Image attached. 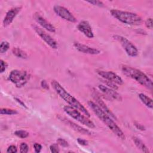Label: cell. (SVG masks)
<instances>
[{"label":"cell","mask_w":153,"mask_h":153,"mask_svg":"<svg viewBox=\"0 0 153 153\" xmlns=\"http://www.w3.org/2000/svg\"><path fill=\"white\" fill-rule=\"evenodd\" d=\"M88 105L96 116L99 118V120H101L117 136L121 139H125L124 133L109 115L105 113L96 103L93 101H88Z\"/></svg>","instance_id":"obj_1"},{"label":"cell","mask_w":153,"mask_h":153,"mask_svg":"<svg viewBox=\"0 0 153 153\" xmlns=\"http://www.w3.org/2000/svg\"><path fill=\"white\" fill-rule=\"evenodd\" d=\"M51 86L59 96L63 99L66 102L71 105V106L78 109L82 112L87 117H90V114L87 109L74 96L69 94L61 85L56 80H52L51 82Z\"/></svg>","instance_id":"obj_2"},{"label":"cell","mask_w":153,"mask_h":153,"mask_svg":"<svg viewBox=\"0 0 153 153\" xmlns=\"http://www.w3.org/2000/svg\"><path fill=\"white\" fill-rule=\"evenodd\" d=\"M121 71L126 76L134 79L140 84L149 90L152 89L153 84L152 80L141 71L126 65L121 67Z\"/></svg>","instance_id":"obj_3"},{"label":"cell","mask_w":153,"mask_h":153,"mask_svg":"<svg viewBox=\"0 0 153 153\" xmlns=\"http://www.w3.org/2000/svg\"><path fill=\"white\" fill-rule=\"evenodd\" d=\"M111 15L123 23L131 26H137L142 23V20L138 14L131 12L124 11L117 9L110 11Z\"/></svg>","instance_id":"obj_4"},{"label":"cell","mask_w":153,"mask_h":153,"mask_svg":"<svg viewBox=\"0 0 153 153\" xmlns=\"http://www.w3.org/2000/svg\"><path fill=\"white\" fill-rule=\"evenodd\" d=\"M30 78L29 74L26 71L14 69L10 72L8 79L17 88L25 85Z\"/></svg>","instance_id":"obj_5"},{"label":"cell","mask_w":153,"mask_h":153,"mask_svg":"<svg viewBox=\"0 0 153 153\" xmlns=\"http://www.w3.org/2000/svg\"><path fill=\"white\" fill-rule=\"evenodd\" d=\"M64 111L71 117L75 119L77 121L79 122L82 124L86 126L87 127L93 128L95 127V125L92 121L89 120L87 116H84L81 114L79 111L71 106H65L63 107Z\"/></svg>","instance_id":"obj_6"},{"label":"cell","mask_w":153,"mask_h":153,"mask_svg":"<svg viewBox=\"0 0 153 153\" xmlns=\"http://www.w3.org/2000/svg\"><path fill=\"white\" fill-rule=\"evenodd\" d=\"M113 38L119 42L122 45L128 56L130 57H136L138 55V50L137 47L127 38L118 35H113Z\"/></svg>","instance_id":"obj_7"},{"label":"cell","mask_w":153,"mask_h":153,"mask_svg":"<svg viewBox=\"0 0 153 153\" xmlns=\"http://www.w3.org/2000/svg\"><path fill=\"white\" fill-rule=\"evenodd\" d=\"M32 27L38 35L51 48L57 49L58 47V44L57 42L49 35L44 30L38 27L36 25H32Z\"/></svg>","instance_id":"obj_8"},{"label":"cell","mask_w":153,"mask_h":153,"mask_svg":"<svg viewBox=\"0 0 153 153\" xmlns=\"http://www.w3.org/2000/svg\"><path fill=\"white\" fill-rule=\"evenodd\" d=\"M53 10L58 16L66 21L72 23H75L76 22V19L75 17L64 7L59 5H54L53 7Z\"/></svg>","instance_id":"obj_9"},{"label":"cell","mask_w":153,"mask_h":153,"mask_svg":"<svg viewBox=\"0 0 153 153\" xmlns=\"http://www.w3.org/2000/svg\"><path fill=\"white\" fill-rule=\"evenodd\" d=\"M96 72L99 76H102L104 79L111 81L118 85H123L124 83V81L122 79V78L112 71L97 70Z\"/></svg>","instance_id":"obj_10"},{"label":"cell","mask_w":153,"mask_h":153,"mask_svg":"<svg viewBox=\"0 0 153 153\" xmlns=\"http://www.w3.org/2000/svg\"><path fill=\"white\" fill-rule=\"evenodd\" d=\"M21 10H22V7H15L9 10L7 12L5 16L4 17V20L2 21L3 26L4 27H7L8 26H9L13 22L14 18L16 17L18 13L21 11Z\"/></svg>","instance_id":"obj_11"},{"label":"cell","mask_w":153,"mask_h":153,"mask_svg":"<svg viewBox=\"0 0 153 153\" xmlns=\"http://www.w3.org/2000/svg\"><path fill=\"white\" fill-rule=\"evenodd\" d=\"M74 46L75 48L79 52L82 53L91 54V55H96L100 53V50L97 48L89 47L87 45L79 43L78 42H75L74 43Z\"/></svg>","instance_id":"obj_12"},{"label":"cell","mask_w":153,"mask_h":153,"mask_svg":"<svg viewBox=\"0 0 153 153\" xmlns=\"http://www.w3.org/2000/svg\"><path fill=\"white\" fill-rule=\"evenodd\" d=\"M76 28L87 38H93L94 37V33L92 28L88 22L86 20H82L78 24Z\"/></svg>","instance_id":"obj_13"},{"label":"cell","mask_w":153,"mask_h":153,"mask_svg":"<svg viewBox=\"0 0 153 153\" xmlns=\"http://www.w3.org/2000/svg\"><path fill=\"white\" fill-rule=\"evenodd\" d=\"M33 17L35 20V21L44 29H46L47 30L50 32H56V28L55 27L50 23L49 22H48L46 19H45L42 16H41L38 13H36L34 14Z\"/></svg>","instance_id":"obj_14"},{"label":"cell","mask_w":153,"mask_h":153,"mask_svg":"<svg viewBox=\"0 0 153 153\" xmlns=\"http://www.w3.org/2000/svg\"><path fill=\"white\" fill-rule=\"evenodd\" d=\"M59 119L60 120H61L62 121H63L65 124H66V125H68V126H69L70 127L72 128L74 130L82 134H87V135H90L91 134V133L87 129H85V128H83L82 127L75 124V123L66 119L65 117H61V116H59L58 117Z\"/></svg>","instance_id":"obj_15"},{"label":"cell","mask_w":153,"mask_h":153,"mask_svg":"<svg viewBox=\"0 0 153 153\" xmlns=\"http://www.w3.org/2000/svg\"><path fill=\"white\" fill-rule=\"evenodd\" d=\"M98 87L102 93H103L107 95L108 97H111V99L117 101L122 100L123 99L121 96L118 93H117L115 90L109 87H108L107 86L102 84L99 85Z\"/></svg>","instance_id":"obj_16"},{"label":"cell","mask_w":153,"mask_h":153,"mask_svg":"<svg viewBox=\"0 0 153 153\" xmlns=\"http://www.w3.org/2000/svg\"><path fill=\"white\" fill-rule=\"evenodd\" d=\"M94 99L96 100V104L105 112L108 115H109L113 120H117V118L116 117V116L111 112V111L108 108V106H106V105L103 102V101L97 95H94Z\"/></svg>","instance_id":"obj_17"},{"label":"cell","mask_w":153,"mask_h":153,"mask_svg":"<svg viewBox=\"0 0 153 153\" xmlns=\"http://www.w3.org/2000/svg\"><path fill=\"white\" fill-rule=\"evenodd\" d=\"M133 142H134L135 145L136 146V147L139 149H140L142 152H146V153H148L149 152L148 148L146 147V146L144 144V143L140 139H139L138 137H133Z\"/></svg>","instance_id":"obj_18"},{"label":"cell","mask_w":153,"mask_h":153,"mask_svg":"<svg viewBox=\"0 0 153 153\" xmlns=\"http://www.w3.org/2000/svg\"><path fill=\"white\" fill-rule=\"evenodd\" d=\"M139 97L140 99V100L142 102L143 104L146 106H147L149 108L152 109L153 108V103H152V100L148 96H147L146 94L143 93H140L139 94Z\"/></svg>","instance_id":"obj_19"},{"label":"cell","mask_w":153,"mask_h":153,"mask_svg":"<svg viewBox=\"0 0 153 153\" xmlns=\"http://www.w3.org/2000/svg\"><path fill=\"white\" fill-rule=\"evenodd\" d=\"M12 53L16 57L20 58V59H26L28 57L27 53L25 51H23L22 49L17 48V47L13 48Z\"/></svg>","instance_id":"obj_20"},{"label":"cell","mask_w":153,"mask_h":153,"mask_svg":"<svg viewBox=\"0 0 153 153\" xmlns=\"http://www.w3.org/2000/svg\"><path fill=\"white\" fill-rule=\"evenodd\" d=\"M0 113L1 115H12L17 114L18 112L15 109H12L9 108H1L0 109Z\"/></svg>","instance_id":"obj_21"},{"label":"cell","mask_w":153,"mask_h":153,"mask_svg":"<svg viewBox=\"0 0 153 153\" xmlns=\"http://www.w3.org/2000/svg\"><path fill=\"white\" fill-rule=\"evenodd\" d=\"M10 45L8 41H2L1 43V45H0V53L2 54L7 52L10 48Z\"/></svg>","instance_id":"obj_22"},{"label":"cell","mask_w":153,"mask_h":153,"mask_svg":"<svg viewBox=\"0 0 153 153\" xmlns=\"http://www.w3.org/2000/svg\"><path fill=\"white\" fill-rule=\"evenodd\" d=\"M14 134L16 136L22 139H25L29 136V133L25 130H16L14 131Z\"/></svg>","instance_id":"obj_23"},{"label":"cell","mask_w":153,"mask_h":153,"mask_svg":"<svg viewBox=\"0 0 153 153\" xmlns=\"http://www.w3.org/2000/svg\"><path fill=\"white\" fill-rule=\"evenodd\" d=\"M103 82L105 84L106 86H107L108 87H109L111 88H112L115 90H117L118 88V86L116 85V84L111 82V81H108V80H106V79H104V80H102Z\"/></svg>","instance_id":"obj_24"},{"label":"cell","mask_w":153,"mask_h":153,"mask_svg":"<svg viewBox=\"0 0 153 153\" xmlns=\"http://www.w3.org/2000/svg\"><path fill=\"white\" fill-rule=\"evenodd\" d=\"M29 151V146L25 142H23L20 145V152L22 153H27Z\"/></svg>","instance_id":"obj_25"},{"label":"cell","mask_w":153,"mask_h":153,"mask_svg":"<svg viewBox=\"0 0 153 153\" xmlns=\"http://www.w3.org/2000/svg\"><path fill=\"white\" fill-rule=\"evenodd\" d=\"M8 66V64L6 62L4 61L3 60H0V72L3 73L5 71L7 68Z\"/></svg>","instance_id":"obj_26"},{"label":"cell","mask_w":153,"mask_h":153,"mask_svg":"<svg viewBox=\"0 0 153 153\" xmlns=\"http://www.w3.org/2000/svg\"><path fill=\"white\" fill-rule=\"evenodd\" d=\"M57 143L58 145H60V146H62L63 147H68L69 146L68 142L66 140H65V139H63L62 138L57 139Z\"/></svg>","instance_id":"obj_27"},{"label":"cell","mask_w":153,"mask_h":153,"mask_svg":"<svg viewBox=\"0 0 153 153\" xmlns=\"http://www.w3.org/2000/svg\"><path fill=\"white\" fill-rule=\"evenodd\" d=\"M50 151L53 153H58L60 151L57 143H53L50 146Z\"/></svg>","instance_id":"obj_28"},{"label":"cell","mask_w":153,"mask_h":153,"mask_svg":"<svg viewBox=\"0 0 153 153\" xmlns=\"http://www.w3.org/2000/svg\"><path fill=\"white\" fill-rule=\"evenodd\" d=\"M87 2L90 3L93 5H96V6H98V7H103L104 4L102 1H96V0H94V1H87Z\"/></svg>","instance_id":"obj_29"},{"label":"cell","mask_w":153,"mask_h":153,"mask_svg":"<svg viewBox=\"0 0 153 153\" xmlns=\"http://www.w3.org/2000/svg\"><path fill=\"white\" fill-rule=\"evenodd\" d=\"M17 152V148L14 145H11L10 146H8L7 149V152L8 153H16Z\"/></svg>","instance_id":"obj_30"},{"label":"cell","mask_w":153,"mask_h":153,"mask_svg":"<svg viewBox=\"0 0 153 153\" xmlns=\"http://www.w3.org/2000/svg\"><path fill=\"white\" fill-rule=\"evenodd\" d=\"M145 25L148 29H152V18L149 17L146 20Z\"/></svg>","instance_id":"obj_31"},{"label":"cell","mask_w":153,"mask_h":153,"mask_svg":"<svg viewBox=\"0 0 153 153\" xmlns=\"http://www.w3.org/2000/svg\"><path fill=\"white\" fill-rule=\"evenodd\" d=\"M33 148L35 152L39 153L42 149V145L38 143H35L33 144Z\"/></svg>","instance_id":"obj_32"},{"label":"cell","mask_w":153,"mask_h":153,"mask_svg":"<svg viewBox=\"0 0 153 153\" xmlns=\"http://www.w3.org/2000/svg\"><path fill=\"white\" fill-rule=\"evenodd\" d=\"M77 142L78 143L81 145H83V146H86L88 145V142L83 139L81 138H78L77 139Z\"/></svg>","instance_id":"obj_33"},{"label":"cell","mask_w":153,"mask_h":153,"mask_svg":"<svg viewBox=\"0 0 153 153\" xmlns=\"http://www.w3.org/2000/svg\"><path fill=\"white\" fill-rule=\"evenodd\" d=\"M134 125L135 126V127H136L138 130H142V131H143V130H145V127H144L143 125H142V124L138 123L136 122V121H135V122L134 123Z\"/></svg>","instance_id":"obj_34"},{"label":"cell","mask_w":153,"mask_h":153,"mask_svg":"<svg viewBox=\"0 0 153 153\" xmlns=\"http://www.w3.org/2000/svg\"><path fill=\"white\" fill-rule=\"evenodd\" d=\"M41 86L45 89V90H48L49 89V86H48V84L47 83V82L45 81V80H42L41 82Z\"/></svg>","instance_id":"obj_35"},{"label":"cell","mask_w":153,"mask_h":153,"mask_svg":"<svg viewBox=\"0 0 153 153\" xmlns=\"http://www.w3.org/2000/svg\"><path fill=\"white\" fill-rule=\"evenodd\" d=\"M14 99L16 100V101L18 103H19L22 106L24 107V108H26V109L27 108V107L26 106V105H25V103L22 100H21L20 99H19V98H17V97H14Z\"/></svg>","instance_id":"obj_36"}]
</instances>
